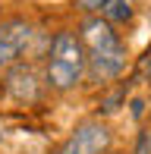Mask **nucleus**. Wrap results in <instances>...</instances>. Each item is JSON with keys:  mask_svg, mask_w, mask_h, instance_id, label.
Masks as SVG:
<instances>
[{"mask_svg": "<svg viewBox=\"0 0 151 154\" xmlns=\"http://www.w3.org/2000/svg\"><path fill=\"white\" fill-rule=\"evenodd\" d=\"M132 16H135V10H132V0H107V6L101 10V19H107V22L113 25H126V22H132Z\"/></svg>", "mask_w": 151, "mask_h": 154, "instance_id": "nucleus-6", "label": "nucleus"}, {"mask_svg": "<svg viewBox=\"0 0 151 154\" xmlns=\"http://www.w3.org/2000/svg\"><path fill=\"white\" fill-rule=\"evenodd\" d=\"M139 75H142V79H145V85L151 88V47L145 51V57L139 60Z\"/></svg>", "mask_w": 151, "mask_h": 154, "instance_id": "nucleus-9", "label": "nucleus"}, {"mask_svg": "<svg viewBox=\"0 0 151 154\" xmlns=\"http://www.w3.org/2000/svg\"><path fill=\"white\" fill-rule=\"evenodd\" d=\"M110 145H113L110 126L98 116H91V120H82L66 135V142L57 148V154H104L110 151Z\"/></svg>", "mask_w": 151, "mask_h": 154, "instance_id": "nucleus-4", "label": "nucleus"}, {"mask_svg": "<svg viewBox=\"0 0 151 154\" xmlns=\"http://www.w3.org/2000/svg\"><path fill=\"white\" fill-rule=\"evenodd\" d=\"M44 79L38 75V69L32 63H16V66L6 69V91H10L16 101L22 104H32L44 94Z\"/></svg>", "mask_w": 151, "mask_h": 154, "instance_id": "nucleus-5", "label": "nucleus"}, {"mask_svg": "<svg viewBox=\"0 0 151 154\" xmlns=\"http://www.w3.org/2000/svg\"><path fill=\"white\" fill-rule=\"evenodd\" d=\"M88 75V54L82 38L69 29L54 32L51 44H47V60H44V85L47 91L69 94L85 82Z\"/></svg>", "mask_w": 151, "mask_h": 154, "instance_id": "nucleus-2", "label": "nucleus"}, {"mask_svg": "<svg viewBox=\"0 0 151 154\" xmlns=\"http://www.w3.org/2000/svg\"><path fill=\"white\" fill-rule=\"evenodd\" d=\"M79 38L85 44L88 54V82L94 85H110L126 72V60H129V47L120 38V32L113 29L107 19L101 16H85L79 25Z\"/></svg>", "mask_w": 151, "mask_h": 154, "instance_id": "nucleus-1", "label": "nucleus"}, {"mask_svg": "<svg viewBox=\"0 0 151 154\" xmlns=\"http://www.w3.org/2000/svg\"><path fill=\"white\" fill-rule=\"evenodd\" d=\"M0 142H3V129H0Z\"/></svg>", "mask_w": 151, "mask_h": 154, "instance_id": "nucleus-11", "label": "nucleus"}, {"mask_svg": "<svg viewBox=\"0 0 151 154\" xmlns=\"http://www.w3.org/2000/svg\"><path fill=\"white\" fill-rule=\"evenodd\" d=\"M107 6V0H76V10L85 16H101V10Z\"/></svg>", "mask_w": 151, "mask_h": 154, "instance_id": "nucleus-8", "label": "nucleus"}, {"mask_svg": "<svg viewBox=\"0 0 151 154\" xmlns=\"http://www.w3.org/2000/svg\"><path fill=\"white\" fill-rule=\"evenodd\" d=\"M126 104V88H113V91H107V94H101V101H98V120L101 116H110V113H116V110Z\"/></svg>", "mask_w": 151, "mask_h": 154, "instance_id": "nucleus-7", "label": "nucleus"}, {"mask_svg": "<svg viewBox=\"0 0 151 154\" xmlns=\"http://www.w3.org/2000/svg\"><path fill=\"white\" fill-rule=\"evenodd\" d=\"M35 41V25L25 16H6L0 19V69H10L16 63H22L25 51Z\"/></svg>", "mask_w": 151, "mask_h": 154, "instance_id": "nucleus-3", "label": "nucleus"}, {"mask_svg": "<svg viewBox=\"0 0 151 154\" xmlns=\"http://www.w3.org/2000/svg\"><path fill=\"white\" fill-rule=\"evenodd\" d=\"M104 154H120V151H113V148H110V151H104Z\"/></svg>", "mask_w": 151, "mask_h": 154, "instance_id": "nucleus-10", "label": "nucleus"}]
</instances>
